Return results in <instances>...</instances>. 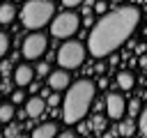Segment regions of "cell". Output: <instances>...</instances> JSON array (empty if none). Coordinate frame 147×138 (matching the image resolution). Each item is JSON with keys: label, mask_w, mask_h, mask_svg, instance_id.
<instances>
[{"label": "cell", "mask_w": 147, "mask_h": 138, "mask_svg": "<svg viewBox=\"0 0 147 138\" xmlns=\"http://www.w3.org/2000/svg\"><path fill=\"white\" fill-rule=\"evenodd\" d=\"M138 131L142 136H147V106L140 108V113H138Z\"/></svg>", "instance_id": "obj_17"}, {"label": "cell", "mask_w": 147, "mask_h": 138, "mask_svg": "<svg viewBox=\"0 0 147 138\" xmlns=\"http://www.w3.org/2000/svg\"><path fill=\"white\" fill-rule=\"evenodd\" d=\"M85 0H62V5L67 7V9H76V7H80Z\"/></svg>", "instance_id": "obj_21"}, {"label": "cell", "mask_w": 147, "mask_h": 138, "mask_svg": "<svg viewBox=\"0 0 147 138\" xmlns=\"http://www.w3.org/2000/svg\"><path fill=\"white\" fill-rule=\"evenodd\" d=\"M94 12H96V14H106V12H108V2H103V0L96 2V5H94Z\"/></svg>", "instance_id": "obj_22"}, {"label": "cell", "mask_w": 147, "mask_h": 138, "mask_svg": "<svg viewBox=\"0 0 147 138\" xmlns=\"http://www.w3.org/2000/svg\"><path fill=\"white\" fill-rule=\"evenodd\" d=\"M11 78H14V83L18 87H25V85H30L34 80V69L30 64H18L14 69V74H11Z\"/></svg>", "instance_id": "obj_9"}, {"label": "cell", "mask_w": 147, "mask_h": 138, "mask_svg": "<svg viewBox=\"0 0 147 138\" xmlns=\"http://www.w3.org/2000/svg\"><path fill=\"white\" fill-rule=\"evenodd\" d=\"M46 106H48V101L34 94V97H30V99L25 101V115H28V117H32V120H37V117H41V115H44Z\"/></svg>", "instance_id": "obj_10"}, {"label": "cell", "mask_w": 147, "mask_h": 138, "mask_svg": "<svg viewBox=\"0 0 147 138\" xmlns=\"http://www.w3.org/2000/svg\"><path fill=\"white\" fill-rule=\"evenodd\" d=\"M85 55H87V44H80L76 39H67L57 51V64L71 71L85 62Z\"/></svg>", "instance_id": "obj_5"}, {"label": "cell", "mask_w": 147, "mask_h": 138, "mask_svg": "<svg viewBox=\"0 0 147 138\" xmlns=\"http://www.w3.org/2000/svg\"><path fill=\"white\" fill-rule=\"evenodd\" d=\"M136 131H138V120H131V117L119 120V133L122 136H133Z\"/></svg>", "instance_id": "obj_14"}, {"label": "cell", "mask_w": 147, "mask_h": 138, "mask_svg": "<svg viewBox=\"0 0 147 138\" xmlns=\"http://www.w3.org/2000/svg\"><path fill=\"white\" fill-rule=\"evenodd\" d=\"M115 80H117V87H119V90H124V92L133 90V85H136V76H133L131 71H119Z\"/></svg>", "instance_id": "obj_12"}, {"label": "cell", "mask_w": 147, "mask_h": 138, "mask_svg": "<svg viewBox=\"0 0 147 138\" xmlns=\"http://www.w3.org/2000/svg\"><path fill=\"white\" fill-rule=\"evenodd\" d=\"M60 129L55 126V122H44L39 126L32 129V138H51V136H57Z\"/></svg>", "instance_id": "obj_11"}, {"label": "cell", "mask_w": 147, "mask_h": 138, "mask_svg": "<svg viewBox=\"0 0 147 138\" xmlns=\"http://www.w3.org/2000/svg\"><path fill=\"white\" fill-rule=\"evenodd\" d=\"M16 113V103H0V122H11Z\"/></svg>", "instance_id": "obj_15"}, {"label": "cell", "mask_w": 147, "mask_h": 138, "mask_svg": "<svg viewBox=\"0 0 147 138\" xmlns=\"http://www.w3.org/2000/svg\"><path fill=\"white\" fill-rule=\"evenodd\" d=\"M80 25H83V18L76 12L67 9V12H60V14L53 16V21H51V34L55 39H71L80 30Z\"/></svg>", "instance_id": "obj_4"}, {"label": "cell", "mask_w": 147, "mask_h": 138, "mask_svg": "<svg viewBox=\"0 0 147 138\" xmlns=\"http://www.w3.org/2000/svg\"><path fill=\"white\" fill-rule=\"evenodd\" d=\"M11 2H21V0H11Z\"/></svg>", "instance_id": "obj_29"}, {"label": "cell", "mask_w": 147, "mask_h": 138, "mask_svg": "<svg viewBox=\"0 0 147 138\" xmlns=\"http://www.w3.org/2000/svg\"><path fill=\"white\" fill-rule=\"evenodd\" d=\"M126 108H129V113H140V103L138 101H129Z\"/></svg>", "instance_id": "obj_23"}, {"label": "cell", "mask_w": 147, "mask_h": 138, "mask_svg": "<svg viewBox=\"0 0 147 138\" xmlns=\"http://www.w3.org/2000/svg\"><path fill=\"white\" fill-rule=\"evenodd\" d=\"M25 101H28V97H25L23 87H16V90L11 92V103H25Z\"/></svg>", "instance_id": "obj_19"}, {"label": "cell", "mask_w": 147, "mask_h": 138, "mask_svg": "<svg viewBox=\"0 0 147 138\" xmlns=\"http://www.w3.org/2000/svg\"><path fill=\"white\" fill-rule=\"evenodd\" d=\"M46 83L51 87V92H64L71 85V74L69 69L60 67V69H51V74L46 76Z\"/></svg>", "instance_id": "obj_7"}, {"label": "cell", "mask_w": 147, "mask_h": 138, "mask_svg": "<svg viewBox=\"0 0 147 138\" xmlns=\"http://www.w3.org/2000/svg\"><path fill=\"white\" fill-rule=\"evenodd\" d=\"M48 48V37L39 30H32L25 39H23V46H21V53L25 60H39Z\"/></svg>", "instance_id": "obj_6"}, {"label": "cell", "mask_w": 147, "mask_h": 138, "mask_svg": "<svg viewBox=\"0 0 147 138\" xmlns=\"http://www.w3.org/2000/svg\"><path fill=\"white\" fill-rule=\"evenodd\" d=\"M46 101H48V103H51V106H55V103H57V101H60V97H57V92H53V94H51V97H48V99H46Z\"/></svg>", "instance_id": "obj_25"}, {"label": "cell", "mask_w": 147, "mask_h": 138, "mask_svg": "<svg viewBox=\"0 0 147 138\" xmlns=\"http://www.w3.org/2000/svg\"><path fill=\"white\" fill-rule=\"evenodd\" d=\"M9 46H11V39H9V34L0 30V57H5V55L9 53Z\"/></svg>", "instance_id": "obj_16"}, {"label": "cell", "mask_w": 147, "mask_h": 138, "mask_svg": "<svg viewBox=\"0 0 147 138\" xmlns=\"http://www.w3.org/2000/svg\"><path fill=\"white\" fill-rule=\"evenodd\" d=\"M51 74V64L48 62H39L37 64V76H48Z\"/></svg>", "instance_id": "obj_20"}, {"label": "cell", "mask_w": 147, "mask_h": 138, "mask_svg": "<svg viewBox=\"0 0 147 138\" xmlns=\"http://www.w3.org/2000/svg\"><path fill=\"white\" fill-rule=\"evenodd\" d=\"M103 101H106V115H108V120H122V117H124V113H126V101H124L122 94L110 92V94H106Z\"/></svg>", "instance_id": "obj_8"}, {"label": "cell", "mask_w": 147, "mask_h": 138, "mask_svg": "<svg viewBox=\"0 0 147 138\" xmlns=\"http://www.w3.org/2000/svg\"><path fill=\"white\" fill-rule=\"evenodd\" d=\"M55 16V2L53 0H25L21 9V21L28 30H39L48 25Z\"/></svg>", "instance_id": "obj_3"}, {"label": "cell", "mask_w": 147, "mask_h": 138, "mask_svg": "<svg viewBox=\"0 0 147 138\" xmlns=\"http://www.w3.org/2000/svg\"><path fill=\"white\" fill-rule=\"evenodd\" d=\"M83 25H85V28H92V25H94V21H92V16H90V14H85V18H83Z\"/></svg>", "instance_id": "obj_24"}, {"label": "cell", "mask_w": 147, "mask_h": 138, "mask_svg": "<svg viewBox=\"0 0 147 138\" xmlns=\"http://www.w3.org/2000/svg\"><path fill=\"white\" fill-rule=\"evenodd\" d=\"M106 122H108V120H106L103 115H94V117L90 120V126H92L94 131H103V126H106Z\"/></svg>", "instance_id": "obj_18"}, {"label": "cell", "mask_w": 147, "mask_h": 138, "mask_svg": "<svg viewBox=\"0 0 147 138\" xmlns=\"http://www.w3.org/2000/svg\"><path fill=\"white\" fill-rule=\"evenodd\" d=\"M108 2H124V0H108Z\"/></svg>", "instance_id": "obj_28"}, {"label": "cell", "mask_w": 147, "mask_h": 138, "mask_svg": "<svg viewBox=\"0 0 147 138\" xmlns=\"http://www.w3.org/2000/svg\"><path fill=\"white\" fill-rule=\"evenodd\" d=\"M14 18H16L14 2H0V23H11Z\"/></svg>", "instance_id": "obj_13"}, {"label": "cell", "mask_w": 147, "mask_h": 138, "mask_svg": "<svg viewBox=\"0 0 147 138\" xmlns=\"http://www.w3.org/2000/svg\"><path fill=\"white\" fill-rule=\"evenodd\" d=\"M140 23V9L133 5L117 7L113 12L101 14L99 21L90 28L87 34V51L92 57H106L115 53L138 28Z\"/></svg>", "instance_id": "obj_1"}, {"label": "cell", "mask_w": 147, "mask_h": 138, "mask_svg": "<svg viewBox=\"0 0 147 138\" xmlns=\"http://www.w3.org/2000/svg\"><path fill=\"white\" fill-rule=\"evenodd\" d=\"M138 64H140L142 69H147V55H140V60H138Z\"/></svg>", "instance_id": "obj_27"}, {"label": "cell", "mask_w": 147, "mask_h": 138, "mask_svg": "<svg viewBox=\"0 0 147 138\" xmlns=\"http://www.w3.org/2000/svg\"><path fill=\"white\" fill-rule=\"evenodd\" d=\"M94 94H96V87H94L92 80H87V78L74 80L64 90V99H62V120H64V124L74 126V124L83 122V117L87 115V110L94 101Z\"/></svg>", "instance_id": "obj_2"}, {"label": "cell", "mask_w": 147, "mask_h": 138, "mask_svg": "<svg viewBox=\"0 0 147 138\" xmlns=\"http://www.w3.org/2000/svg\"><path fill=\"white\" fill-rule=\"evenodd\" d=\"M60 136H64V138H71V136H76V129H64V131H60Z\"/></svg>", "instance_id": "obj_26"}]
</instances>
